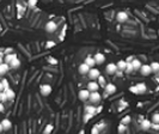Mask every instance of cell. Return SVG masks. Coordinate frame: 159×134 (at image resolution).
Segmentation results:
<instances>
[{"label":"cell","mask_w":159,"mask_h":134,"mask_svg":"<svg viewBox=\"0 0 159 134\" xmlns=\"http://www.w3.org/2000/svg\"><path fill=\"white\" fill-rule=\"evenodd\" d=\"M0 123H1V126H3V129H4V131H10V129L12 128V122L10 121L9 119H4V120H3V121L0 122Z\"/></svg>","instance_id":"cell-12"},{"label":"cell","mask_w":159,"mask_h":134,"mask_svg":"<svg viewBox=\"0 0 159 134\" xmlns=\"http://www.w3.org/2000/svg\"><path fill=\"white\" fill-rule=\"evenodd\" d=\"M104 89H105V92H107L108 95H114V93L116 92V90H117L116 85L115 84H111V83L107 84V86H105Z\"/></svg>","instance_id":"cell-7"},{"label":"cell","mask_w":159,"mask_h":134,"mask_svg":"<svg viewBox=\"0 0 159 134\" xmlns=\"http://www.w3.org/2000/svg\"><path fill=\"white\" fill-rule=\"evenodd\" d=\"M3 131H4V129H3V126H1V123H0V134L3 133Z\"/></svg>","instance_id":"cell-46"},{"label":"cell","mask_w":159,"mask_h":134,"mask_svg":"<svg viewBox=\"0 0 159 134\" xmlns=\"http://www.w3.org/2000/svg\"><path fill=\"white\" fill-rule=\"evenodd\" d=\"M9 70H10V66H9L7 64H5V62L0 64V77H1V76H5L6 73L9 72Z\"/></svg>","instance_id":"cell-16"},{"label":"cell","mask_w":159,"mask_h":134,"mask_svg":"<svg viewBox=\"0 0 159 134\" xmlns=\"http://www.w3.org/2000/svg\"><path fill=\"white\" fill-rule=\"evenodd\" d=\"M3 30V26H1V23H0V31Z\"/></svg>","instance_id":"cell-47"},{"label":"cell","mask_w":159,"mask_h":134,"mask_svg":"<svg viewBox=\"0 0 159 134\" xmlns=\"http://www.w3.org/2000/svg\"><path fill=\"white\" fill-rule=\"evenodd\" d=\"M116 19L118 23H124L128 19V15L126 12H118L116 15Z\"/></svg>","instance_id":"cell-9"},{"label":"cell","mask_w":159,"mask_h":134,"mask_svg":"<svg viewBox=\"0 0 159 134\" xmlns=\"http://www.w3.org/2000/svg\"><path fill=\"white\" fill-rule=\"evenodd\" d=\"M5 110V105L3 103H0V113H3Z\"/></svg>","instance_id":"cell-42"},{"label":"cell","mask_w":159,"mask_h":134,"mask_svg":"<svg viewBox=\"0 0 159 134\" xmlns=\"http://www.w3.org/2000/svg\"><path fill=\"white\" fill-rule=\"evenodd\" d=\"M0 103H1V93H0Z\"/></svg>","instance_id":"cell-49"},{"label":"cell","mask_w":159,"mask_h":134,"mask_svg":"<svg viewBox=\"0 0 159 134\" xmlns=\"http://www.w3.org/2000/svg\"><path fill=\"white\" fill-rule=\"evenodd\" d=\"M105 71H107V73L108 74H110V76H112V74H116V72L118 71L117 70V67H116V64H108L107 65V67H105Z\"/></svg>","instance_id":"cell-5"},{"label":"cell","mask_w":159,"mask_h":134,"mask_svg":"<svg viewBox=\"0 0 159 134\" xmlns=\"http://www.w3.org/2000/svg\"><path fill=\"white\" fill-rule=\"evenodd\" d=\"M7 54H12V48H7L5 50V55H7Z\"/></svg>","instance_id":"cell-41"},{"label":"cell","mask_w":159,"mask_h":134,"mask_svg":"<svg viewBox=\"0 0 159 134\" xmlns=\"http://www.w3.org/2000/svg\"><path fill=\"white\" fill-rule=\"evenodd\" d=\"M85 114H90V115L95 116L97 114V109L95 105H86L85 107Z\"/></svg>","instance_id":"cell-13"},{"label":"cell","mask_w":159,"mask_h":134,"mask_svg":"<svg viewBox=\"0 0 159 134\" xmlns=\"http://www.w3.org/2000/svg\"><path fill=\"white\" fill-rule=\"evenodd\" d=\"M53 129H54L53 125H47V126H45V128H44V134H50Z\"/></svg>","instance_id":"cell-29"},{"label":"cell","mask_w":159,"mask_h":134,"mask_svg":"<svg viewBox=\"0 0 159 134\" xmlns=\"http://www.w3.org/2000/svg\"><path fill=\"white\" fill-rule=\"evenodd\" d=\"M94 59H95L96 65H102L105 61V56L102 54V53H97V54L94 56Z\"/></svg>","instance_id":"cell-11"},{"label":"cell","mask_w":159,"mask_h":134,"mask_svg":"<svg viewBox=\"0 0 159 134\" xmlns=\"http://www.w3.org/2000/svg\"><path fill=\"white\" fill-rule=\"evenodd\" d=\"M89 78L91 79V82H96V79H98L99 77H101V72H99V70L98 68H90V71H89Z\"/></svg>","instance_id":"cell-1"},{"label":"cell","mask_w":159,"mask_h":134,"mask_svg":"<svg viewBox=\"0 0 159 134\" xmlns=\"http://www.w3.org/2000/svg\"><path fill=\"white\" fill-rule=\"evenodd\" d=\"M126 66H127V62H126L124 60H120V61H118V62L116 64L117 70H118V71H121V72H124Z\"/></svg>","instance_id":"cell-23"},{"label":"cell","mask_w":159,"mask_h":134,"mask_svg":"<svg viewBox=\"0 0 159 134\" xmlns=\"http://www.w3.org/2000/svg\"><path fill=\"white\" fill-rule=\"evenodd\" d=\"M78 71H79V73H80V74H88L89 71H90V67L86 66L85 64H82L80 66L78 67Z\"/></svg>","instance_id":"cell-19"},{"label":"cell","mask_w":159,"mask_h":134,"mask_svg":"<svg viewBox=\"0 0 159 134\" xmlns=\"http://www.w3.org/2000/svg\"><path fill=\"white\" fill-rule=\"evenodd\" d=\"M0 82H1V84H3V86H4V91L7 90V89H10V84H9V80H7V79H1Z\"/></svg>","instance_id":"cell-28"},{"label":"cell","mask_w":159,"mask_h":134,"mask_svg":"<svg viewBox=\"0 0 159 134\" xmlns=\"http://www.w3.org/2000/svg\"><path fill=\"white\" fill-rule=\"evenodd\" d=\"M36 4H37V1H36V0H30V1L28 3V5L30 6V7H35V6H36Z\"/></svg>","instance_id":"cell-36"},{"label":"cell","mask_w":159,"mask_h":134,"mask_svg":"<svg viewBox=\"0 0 159 134\" xmlns=\"http://www.w3.org/2000/svg\"><path fill=\"white\" fill-rule=\"evenodd\" d=\"M16 58H17V55L15 54V53H12V54H7V55L4 56V62L7 64V65H10V62L12 61V60H15Z\"/></svg>","instance_id":"cell-20"},{"label":"cell","mask_w":159,"mask_h":134,"mask_svg":"<svg viewBox=\"0 0 159 134\" xmlns=\"http://www.w3.org/2000/svg\"><path fill=\"white\" fill-rule=\"evenodd\" d=\"M91 134H99V129L97 128V127H96V126H95V127H94V128H92V129H91Z\"/></svg>","instance_id":"cell-38"},{"label":"cell","mask_w":159,"mask_h":134,"mask_svg":"<svg viewBox=\"0 0 159 134\" xmlns=\"http://www.w3.org/2000/svg\"><path fill=\"white\" fill-rule=\"evenodd\" d=\"M130 64H132V66H133V70H134V71L140 70V67L142 66V65H141V61H140V60H139V59H134V60H133V61H132Z\"/></svg>","instance_id":"cell-21"},{"label":"cell","mask_w":159,"mask_h":134,"mask_svg":"<svg viewBox=\"0 0 159 134\" xmlns=\"http://www.w3.org/2000/svg\"><path fill=\"white\" fill-rule=\"evenodd\" d=\"M90 93H91V92H90L88 89H86V90H80V91H79V93H78L79 99L83 100V102H85V100H88V99H89Z\"/></svg>","instance_id":"cell-6"},{"label":"cell","mask_w":159,"mask_h":134,"mask_svg":"<svg viewBox=\"0 0 159 134\" xmlns=\"http://www.w3.org/2000/svg\"><path fill=\"white\" fill-rule=\"evenodd\" d=\"M86 66H89L90 68H94L95 67V65H96V62H95V59L92 58L91 55H89V56H86L85 58V62H84Z\"/></svg>","instance_id":"cell-14"},{"label":"cell","mask_w":159,"mask_h":134,"mask_svg":"<svg viewBox=\"0 0 159 134\" xmlns=\"http://www.w3.org/2000/svg\"><path fill=\"white\" fill-rule=\"evenodd\" d=\"M130 116L129 115H127V116H124L122 120H121V125H124V126H127V125H129L130 123Z\"/></svg>","instance_id":"cell-27"},{"label":"cell","mask_w":159,"mask_h":134,"mask_svg":"<svg viewBox=\"0 0 159 134\" xmlns=\"http://www.w3.org/2000/svg\"><path fill=\"white\" fill-rule=\"evenodd\" d=\"M79 134H85V132L84 131H80V133H79Z\"/></svg>","instance_id":"cell-48"},{"label":"cell","mask_w":159,"mask_h":134,"mask_svg":"<svg viewBox=\"0 0 159 134\" xmlns=\"http://www.w3.org/2000/svg\"><path fill=\"white\" fill-rule=\"evenodd\" d=\"M133 71H134V70H133V66H132V64H127L124 72H126V73H128V74H129V73H132Z\"/></svg>","instance_id":"cell-30"},{"label":"cell","mask_w":159,"mask_h":134,"mask_svg":"<svg viewBox=\"0 0 159 134\" xmlns=\"http://www.w3.org/2000/svg\"><path fill=\"white\" fill-rule=\"evenodd\" d=\"M139 71H140V73H141L142 76H150L151 73H152V70H151L150 65H142Z\"/></svg>","instance_id":"cell-8"},{"label":"cell","mask_w":159,"mask_h":134,"mask_svg":"<svg viewBox=\"0 0 159 134\" xmlns=\"http://www.w3.org/2000/svg\"><path fill=\"white\" fill-rule=\"evenodd\" d=\"M98 85H99V88H105L107 86V82H105V78L103 77V76H101L98 78Z\"/></svg>","instance_id":"cell-25"},{"label":"cell","mask_w":159,"mask_h":134,"mask_svg":"<svg viewBox=\"0 0 159 134\" xmlns=\"http://www.w3.org/2000/svg\"><path fill=\"white\" fill-rule=\"evenodd\" d=\"M98 89H99V85H98L97 82H89V84H88V90L90 92H97Z\"/></svg>","instance_id":"cell-10"},{"label":"cell","mask_w":159,"mask_h":134,"mask_svg":"<svg viewBox=\"0 0 159 134\" xmlns=\"http://www.w3.org/2000/svg\"><path fill=\"white\" fill-rule=\"evenodd\" d=\"M151 128H153V129H156V131H159V125H156V123H152V126H151Z\"/></svg>","instance_id":"cell-40"},{"label":"cell","mask_w":159,"mask_h":134,"mask_svg":"<svg viewBox=\"0 0 159 134\" xmlns=\"http://www.w3.org/2000/svg\"><path fill=\"white\" fill-rule=\"evenodd\" d=\"M48 62L51 65H56L57 64V60L56 59H53V58H48Z\"/></svg>","instance_id":"cell-35"},{"label":"cell","mask_w":159,"mask_h":134,"mask_svg":"<svg viewBox=\"0 0 159 134\" xmlns=\"http://www.w3.org/2000/svg\"><path fill=\"white\" fill-rule=\"evenodd\" d=\"M130 92H133L135 93V95H139V92H138V89H136V86H130Z\"/></svg>","instance_id":"cell-37"},{"label":"cell","mask_w":159,"mask_h":134,"mask_svg":"<svg viewBox=\"0 0 159 134\" xmlns=\"http://www.w3.org/2000/svg\"><path fill=\"white\" fill-rule=\"evenodd\" d=\"M55 46V42L54 41H48L47 44H45V48H51V47Z\"/></svg>","instance_id":"cell-33"},{"label":"cell","mask_w":159,"mask_h":134,"mask_svg":"<svg viewBox=\"0 0 159 134\" xmlns=\"http://www.w3.org/2000/svg\"><path fill=\"white\" fill-rule=\"evenodd\" d=\"M1 92H4V86H3L1 82H0V93H1Z\"/></svg>","instance_id":"cell-44"},{"label":"cell","mask_w":159,"mask_h":134,"mask_svg":"<svg viewBox=\"0 0 159 134\" xmlns=\"http://www.w3.org/2000/svg\"><path fill=\"white\" fill-rule=\"evenodd\" d=\"M10 68H18V67H21V60H19L18 58H16L15 60H12V61L10 62Z\"/></svg>","instance_id":"cell-22"},{"label":"cell","mask_w":159,"mask_h":134,"mask_svg":"<svg viewBox=\"0 0 159 134\" xmlns=\"http://www.w3.org/2000/svg\"><path fill=\"white\" fill-rule=\"evenodd\" d=\"M150 67H151L152 72H154V73H158V72H159V62H157V61L152 62V64L150 65Z\"/></svg>","instance_id":"cell-24"},{"label":"cell","mask_w":159,"mask_h":134,"mask_svg":"<svg viewBox=\"0 0 159 134\" xmlns=\"http://www.w3.org/2000/svg\"><path fill=\"white\" fill-rule=\"evenodd\" d=\"M4 93L6 95V97H7V99H9V100L15 99V97H16V92L13 91L11 88H10V89H7V90H5V91H4Z\"/></svg>","instance_id":"cell-18"},{"label":"cell","mask_w":159,"mask_h":134,"mask_svg":"<svg viewBox=\"0 0 159 134\" xmlns=\"http://www.w3.org/2000/svg\"><path fill=\"white\" fill-rule=\"evenodd\" d=\"M7 97H6V95H5V93L4 92H1V103L4 104V103H6V102H7Z\"/></svg>","instance_id":"cell-34"},{"label":"cell","mask_w":159,"mask_h":134,"mask_svg":"<svg viewBox=\"0 0 159 134\" xmlns=\"http://www.w3.org/2000/svg\"><path fill=\"white\" fill-rule=\"evenodd\" d=\"M39 92L42 96H49L51 93V86L49 84H42L39 86Z\"/></svg>","instance_id":"cell-2"},{"label":"cell","mask_w":159,"mask_h":134,"mask_svg":"<svg viewBox=\"0 0 159 134\" xmlns=\"http://www.w3.org/2000/svg\"><path fill=\"white\" fill-rule=\"evenodd\" d=\"M117 131L120 132V133H123V132L126 131V126H124V125H121V123H120V125H118V128H117Z\"/></svg>","instance_id":"cell-32"},{"label":"cell","mask_w":159,"mask_h":134,"mask_svg":"<svg viewBox=\"0 0 159 134\" xmlns=\"http://www.w3.org/2000/svg\"><path fill=\"white\" fill-rule=\"evenodd\" d=\"M101 98H102V96L99 95V92L97 91V92H91V93H90L89 100H90V102H91L92 104H97V103H99Z\"/></svg>","instance_id":"cell-3"},{"label":"cell","mask_w":159,"mask_h":134,"mask_svg":"<svg viewBox=\"0 0 159 134\" xmlns=\"http://www.w3.org/2000/svg\"><path fill=\"white\" fill-rule=\"evenodd\" d=\"M56 29H57V25H56V23L54 21H49L47 24H45V28H44V30L47 32H49V34L54 32Z\"/></svg>","instance_id":"cell-4"},{"label":"cell","mask_w":159,"mask_h":134,"mask_svg":"<svg viewBox=\"0 0 159 134\" xmlns=\"http://www.w3.org/2000/svg\"><path fill=\"white\" fill-rule=\"evenodd\" d=\"M92 117H94V116L90 115V114H85V115H84V122H85V123H86V122H89V120L92 119Z\"/></svg>","instance_id":"cell-31"},{"label":"cell","mask_w":159,"mask_h":134,"mask_svg":"<svg viewBox=\"0 0 159 134\" xmlns=\"http://www.w3.org/2000/svg\"><path fill=\"white\" fill-rule=\"evenodd\" d=\"M152 126V122H150V120H142V121L140 122V127L142 131H147L151 128Z\"/></svg>","instance_id":"cell-17"},{"label":"cell","mask_w":159,"mask_h":134,"mask_svg":"<svg viewBox=\"0 0 159 134\" xmlns=\"http://www.w3.org/2000/svg\"><path fill=\"white\" fill-rule=\"evenodd\" d=\"M127 105H128V104H127V103H126V102H124V103L122 104V107H120V110H122V109H124V108H126V107H127Z\"/></svg>","instance_id":"cell-43"},{"label":"cell","mask_w":159,"mask_h":134,"mask_svg":"<svg viewBox=\"0 0 159 134\" xmlns=\"http://www.w3.org/2000/svg\"><path fill=\"white\" fill-rule=\"evenodd\" d=\"M135 86H136V89H138L139 95H142V93H145V92L147 91V86H146V84H145V83H139Z\"/></svg>","instance_id":"cell-15"},{"label":"cell","mask_w":159,"mask_h":134,"mask_svg":"<svg viewBox=\"0 0 159 134\" xmlns=\"http://www.w3.org/2000/svg\"><path fill=\"white\" fill-rule=\"evenodd\" d=\"M116 74H117V76H120V77H122V72H121V71H117V72H116Z\"/></svg>","instance_id":"cell-45"},{"label":"cell","mask_w":159,"mask_h":134,"mask_svg":"<svg viewBox=\"0 0 159 134\" xmlns=\"http://www.w3.org/2000/svg\"><path fill=\"white\" fill-rule=\"evenodd\" d=\"M134 59H135L134 56H128L127 59H126V60H124V61H126V62H127V64H130V62H132V61H133V60H134Z\"/></svg>","instance_id":"cell-39"},{"label":"cell","mask_w":159,"mask_h":134,"mask_svg":"<svg viewBox=\"0 0 159 134\" xmlns=\"http://www.w3.org/2000/svg\"><path fill=\"white\" fill-rule=\"evenodd\" d=\"M152 123L159 125V113H154L153 115H152Z\"/></svg>","instance_id":"cell-26"}]
</instances>
